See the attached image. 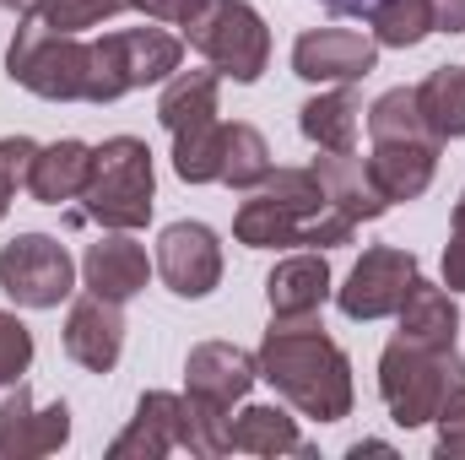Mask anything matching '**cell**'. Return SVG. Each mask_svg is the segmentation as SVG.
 I'll use <instances>...</instances> for the list:
<instances>
[{
  "label": "cell",
  "instance_id": "cell-2",
  "mask_svg": "<svg viewBox=\"0 0 465 460\" xmlns=\"http://www.w3.org/2000/svg\"><path fill=\"white\" fill-rule=\"evenodd\" d=\"M351 233L357 223L331 206L314 168H271L265 185H254V195L232 217V238L243 249H287V244L336 249L351 244Z\"/></svg>",
  "mask_w": 465,
  "mask_h": 460
},
{
  "label": "cell",
  "instance_id": "cell-36",
  "mask_svg": "<svg viewBox=\"0 0 465 460\" xmlns=\"http://www.w3.org/2000/svg\"><path fill=\"white\" fill-rule=\"evenodd\" d=\"M347 455H351V460H362V455H390V445H379V439H362V445H351Z\"/></svg>",
  "mask_w": 465,
  "mask_h": 460
},
{
  "label": "cell",
  "instance_id": "cell-25",
  "mask_svg": "<svg viewBox=\"0 0 465 460\" xmlns=\"http://www.w3.org/2000/svg\"><path fill=\"white\" fill-rule=\"evenodd\" d=\"M417 109L439 141L465 135V65H439L417 82Z\"/></svg>",
  "mask_w": 465,
  "mask_h": 460
},
{
  "label": "cell",
  "instance_id": "cell-29",
  "mask_svg": "<svg viewBox=\"0 0 465 460\" xmlns=\"http://www.w3.org/2000/svg\"><path fill=\"white\" fill-rule=\"evenodd\" d=\"M27 363H33V331L0 309V385H16L27 374Z\"/></svg>",
  "mask_w": 465,
  "mask_h": 460
},
{
  "label": "cell",
  "instance_id": "cell-11",
  "mask_svg": "<svg viewBox=\"0 0 465 460\" xmlns=\"http://www.w3.org/2000/svg\"><path fill=\"white\" fill-rule=\"evenodd\" d=\"M254 379H260V357H249L232 342H201L184 357V395L223 417H232V406L249 395Z\"/></svg>",
  "mask_w": 465,
  "mask_h": 460
},
{
  "label": "cell",
  "instance_id": "cell-13",
  "mask_svg": "<svg viewBox=\"0 0 465 460\" xmlns=\"http://www.w3.org/2000/svg\"><path fill=\"white\" fill-rule=\"evenodd\" d=\"M157 276L173 298H206L223 282V244L206 223H173L157 238Z\"/></svg>",
  "mask_w": 465,
  "mask_h": 460
},
{
  "label": "cell",
  "instance_id": "cell-18",
  "mask_svg": "<svg viewBox=\"0 0 465 460\" xmlns=\"http://www.w3.org/2000/svg\"><path fill=\"white\" fill-rule=\"evenodd\" d=\"M314 174H320L331 206H336L341 217H351L357 228H362V223H379V217L390 212V201H384V190L373 185L362 152H320V157H314Z\"/></svg>",
  "mask_w": 465,
  "mask_h": 460
},
{
  "label": "cell",
  "instance_id": "cell-28",
  "mask_svg": "<svg viewBox=\"0 0 465 460\" xmlns=\"http://www.w3.org/2000/svg\"><path fill=\"white\" fill-rule=\"evenodd\" d=\"M135 0H44L33 16L49 27V33H87L98 22H109L119 11H130Z\"/></svg>",
  "mask_w": 465,
  "mask_h": 460
},
{
  "label": "cell",
  "instance_id": "cell-31",
  "mask_svg": "<svg viewBox=\"0 0 465 460\" xmlns=\"http://www.w3.org/2000/svg\"><path fill=\"white\" fill-rule=\"evenodd\" d=\"M439 455L444 460H465V379L444 395V406H439Z\"/></svg>",
  "mask_w": 465,
  "mask_h": 460
},
{
  "label": "cell",
  "instance_id": "cell-21",
  "mask_svg": "<svg viewBox=\"0 0 465 460\" xmlns=\"http://www.w3.org/2000/svg\"><path fill=\"white\" fill-rule=\"evenodd\" d=\"M331 293H336V276H331L325 255H292L265 276L271 315H320Z\"/></svg>",
  "mask_w": 465,
  "mask_h": 460
},
{
  "label": "cell",
  "instance_id": "cell-5",
  "mask_svg": "<svg viewBox=\"0 0 465 460\" xmlns=\"http://www.w3.org/2000/svg\"><path fill=\"white\" fill-rule=\"evenodd\" d=\"M465 379L460 346H422V342H395L379 352V395L401 428H422L439 417L444 395Z\"/></svg>",
  "mask_w": 465,
  "mask_h": 460
},
{
  "label": "cell",
  "instance_id": "cell-10",
  "mask_svg": "<svg viewBox=\"0 0 465 460\" xmlns=\"http://www.w3.org/2000/svg\"><path fill=\"white\" fill-rule=\"evenodd\" d=\"M411 282H417V255L395 249V244H373V249H362L351 276L336 287V304L347 320H384L406 304Z\"/></svg>",
  "mask_w": 465,
  "mask_h": 460
},
{
  "label": "cell",
  "instance_id": "cell-35",
  "mask_svg": "<svg viewBox=\"0 0 465 460\" xmlns=\"http://www.w3.org/2000/svg\"><path fill=\"white\" fill-rule=\"evenodd\" d=\"M320 5H325L331 16H368L379 0H320Z\"/></svg>",
  "mask_w": 465,
  "mask_h": 460
},
{
  "label": "cell",
  "instance_id": "cell-26",
  "mask_svg": "<svg viewBox=\"0 0 465 460\" xmlns=\"http://www.w3.org/2000/svg\"><path fill=\"white\" fill-rule=\"evenodd\" d=\"M368 27H373V44L384 49H417L433 33V0H379L368 11Z\"/></svg>",
  "mask_w": 465,
  "mask_h": 460
},
{
  "label": "cell",
  "instance_id": "cell-8",
  "mask_svg": "<svg viewBox=\"0 0 465 460\" xmlns=\"http://www.w3.org/2000/svg\"><path fill=\"white\" fill-rule=\"evenodd\" d=\"M184 38L195 55L212 60V71L232 82H260L271 65V27L249 0H206L201 16L184 27Z\"/></svg>",
  "mask_w": 465,
  "mask_h": 460
},
{
  "label": "cell",
  "instance_id": "cell-12",
  "mask_svg": "<svg viewBox=\"0 0 465 460\" xmlns=\"http://www.w3.org/2000/svg\"><path fill=\"white\" fill-rule=\"evenodd\" d=\"M379 65V44L351 27H309L292 44V71L320 87H357Z\"/></svg>",
  "mask_w": 465,
  "mask_h": 460
},
{
  "label": "cell",
  "instance_id": "cell-6",
  "mask_svg": "<svg viewBox=\"0 0 465 460\" xmlns=\"http://www.w3.org/2000/svg\"><path fill=\"white\" fill-rule=\"evenodd\" d=\"M184 65V38L163 27H119L87 44V93L82 104H114L135 87L168 82Z\"/></svg>",
  "mask_w": 465,
  "mask_h": 460
},
{
  "label": "cell",
  "instance_id": "cell-1",
  "mask_svg": "<svg viewBox=\"0 0 465 460\" xmlns=\"http://www.w3.org/2000/svg\"><path fill=\"white\" fill-rule=\"evenodd\" d=\"M260 379L314 423L351 417V357L320 325V315H271L260 342Z\"/></svg>",
  "mask_w": 465,
  "mask_h": 460
},
{
  "label": "cell",
  "instance_id": "cell-9",
  "mask_svg": "<svg viewBox=\"0 0 465 460\" xmlns=\"http://www.w3.org/2000/svg\"><path fill=\"white\" fill-rule=\"evenodd\" d=\"M76 287V260L49 233H16L0 249V293L22 309H60Z\"/></svg>",
  "mask_w": 465,
  "mask_h": 460
},
{
  "label": "cell",
  "instance_id": "cell-20",
  "mask_svg": "<svg viewBox=\"0 0 465 460\" xmlns=\"http://www.w3.org/2000/svg\"><path fill=\"white\" fill-rule=\"evenodd\" d=\"M217 93H223V71H173L163 82V98H157L163 130L179 141V135L217 125Z\"/></svg>",
  "mask_w": 465,
  "mask_h": 460
},
{
  "label": "cell",
  "instance_id": "cell-34",
  "mask_svg": "<svg viewBox=\"0 0 465 460\" xmlns=\"http://www.w3.org/2000/svg\"><path fill=\"white\" fill-rule=\"evenodd\" d=\"M433 33H465V0H433Z\"/></svg>",
  "mask_w": 465,
  "mask_h": 460
},
{
  "label": "cell",
  "instance_id": "cell-33",
  "mask_svg": "<svg viewBox=\"0 0 465 460\" xmlns=\"http://www.w3.org/2000/svg\"><path fill=\"white\" fill-rule=\"evenodd\" d=\"M444 287L465 293V233L455 228H450V244H444Z\"/></svg>",
  "mask_w": 465,
  "mask_h": 460
},
{
  "label": "cell",
  "instance_id": "cell-24",
  "mask_svg": "<svg viewBox=\"0 0 465 460\" xmlns=\"http://www.w3.org/2000/svg\"><path fill=\"white\" fill-rule=\"evenodd\" d=\"M228 450L243 455H298V423L282 406H243L238 417H228Z\"/></svg>",
  "mask_w": 465,
  "mask_h": 460
},
{
  "label": "cell",
  "instance_id": "cell-17",
  "mask_svg": "<svg viewBox=\"0 0 465 460\" xmlns=\"http://www.w3.org/2000/svg\"><path fill=\"white\" fill-rule=\"evenodd\" d=\"M179 428H184V395H168V390H146L135 401V417L130 428L109 445L114 460H157L179 450Z\"/></svg>",
  "mask_w": 465,
  "mask_h": 460
},
{
  "label": "cell",
  "instance_id": "cell-23",
  "mask_svg": "<svg viewBox=\"0 0 465 460\" xmlns=\"http://www.w3.org/2000/svg\"><path fill=\"white\" fill-rule=\"evenodd\" d=\"M298 130L309 146L320 152H357V130H362V98L351 87H331L320 98H309L298 109Z\"/></svg>",
  "mask_w": 465,
  "mask_h": 460
},
{
  "label": "cell",
  "instance_id": "cell-3",
  "mask_svg": "<svg viewBox=\"0 0 465 460\" xmlns=\"http://www.w3.org/2000/svg\"><path fill=\"white\" fill-rule=\"evenodd\" d=\"M362 115H368V141H373V152H368L373 185L384 190L390 206L395 201H417L433 185L439 152H444V141L428 130V119L417 109V87H390Z\"/></svg>",
  "mask_w": 465,
  "mask_h": 460
},
{
  "label": "cell",
  "instance_id": "cell-38",
  "mask_svg": "<svg viewBox=\"0 0 465 460\" xmlns=\"http://www.w3.org/2000/svg\"><path fill=\"white\" fill-rule=\"evenodd\" d=\"M455 233H465V190H460V201H455V223H450Z\"/></svg>",
  "mask_w": 465,
  "mask_h": 460
},
{
  "label": "cell",
  "instance_id": "cell-16",
  "mask_svg": "<svg viewBox=\"0 0 465 460\" xmlns=\"http://www.w3.org/2000/svg\"><path fill=\"white\" fill-rule=\"evenodd\" d=\"M82 276H87V293L114 298V304H130V298L152 282V260H146V249H141L130 233L109 228L98 244H87V255H82Z\"/></svg>",
  "mask_w": 465,
  "mask_h": 460
},
{
  "label": "cell",
  "instance_id": "cell-22",
  "mask_svg": "<svg viewBox=\"0 0 465 460\" xmlns=\"http://www.w3.org/2000/svg\"><path fill=\"white\" fill-rule=\"evenodd\" d=\"M395 320H401V331L395 336H406V342H422V346H460V304H455V293L450 287H433V282H411V293H406V304L395 309Z\"/></svg>",
  "mask_w": 465,
  "mask_h": 460
},
{
  "label": "cell",
  "instance_id": "cell-14",
  "mask_svg": "<svg viewBox=\"0 0 465 460\" xmlns=\"http://www.w3.org/2000/svg\"><path fill=\"white\" fill-rule=\"evenodd\" d=\"M71 439V406H33L27 385L16 379V390L0 401V460H38L54 455Z\"/></svg>",
  "mask_w": 465,
  "mask_h": 460
},
{
  "label": "cell",
  "instance_id": "cell-30",
  "mask_svg": "<svg viewBox=\"0 0 465 460\" xmlns=\"http://www.w3.org/2000/svg\"><path fill=\"white\" fill-rule=\"evenodd\" d=\"M33 141L27 135H0V217L16 201V185H27V163H33Z\"/></svg>",
  "mask_w": 465,
  "mask_h": 460
},
{
  "label": "cell",
  "instance_id": "cell-27",
  "mask_svg": "<svg viewBox=\"0 0 465 460\" xmlns=\"http://www.w3.org/2000/svg\"><path fill=\"white\" fill-rule=\"evenodd\" d=\"M265 174H271V146H265V135L254 130V125H228V146H223V185L232 190H254V185H265Z\"/></svg>",
  "mask_w": 465,
  "mask_h": 460
},
{
  "label": "cell",
  "instance_id": "cell-19",
  "mask_svg": "<svg viewBox=\"0 0 465 460\" xmlns=\"http://www.w3.org/2000/svg\"><path fill=\"white\" fill-rule=\"evenodd\" d=\"M87 174H93V146L87 141H49L33 152L27 163V195L38 206H65V201H82L87 190Z\"/></svg>",
  "mask_w": 465,
  "mask_h": 460
},
{
  "label": "cell",
  "instance_id": "cell-32",
  "mask_svg": "<svg viewBox=\"0 0 465 460\" xmlns=\"http://www.w3.org/2000/svg\"><path fill=\"white\" fill-rule=\"evenodd\" d=\"M206 0H135V11H146V22H168V27H190L201 16Z\"/></svg>",
  "mask_w": 465,
  "mask_h": 460
},
{
  "label": "cell",
  "instance_id": "cell-4",
  "mask_svg": "<svg viewBox=\"0 0 465 460\" xmlns=\"http://www.w3.org/2000/svg\"><path fill=\"white\" fill-rule=\"evenodd\" d=\"M152 195H157V174H152L146 141L109 135L104 146H93V174H87V190H82V206L71 212V223L135 233L152 217Z\"/></svg>",
  "mask_w": 465,
  "mask_h": 460
},
{
  "label": "cell",
  "instance_id": "cell-15",
  "mask_svg": "<svg viewBox=\"0 0 465 460\" xmlns=\"http://www.w3.org/2000/svg\"><path fill=\"white\" fill-rule=\"evenodd\" d=\"M65 352L71 363H82L87 374H109L124 352V315H119L114 298H98V293H82L65 315Z\"/></svg>",
  "mask_w": 465,
  "mask_h": 460
},
{
  "label": "cell",
  "instance_id": "cell-7",
  "mask_svg": "<svg viewBox=\"0 0 465 460\" xmlns=\"http://www.w3.org/2000/svg\"><path fill=\"white\" fill-rule=\"evenodd\" d=\"M5 76L27 87L33 98L49 104H82L87 93V38L82 33H49L38 16H22L11 49H5Z\"/></svg>",
  "mask_w": 465,
  "mask_h": 460
},
{
  "label": "cell",
  "instance_id": "cell-37",
  "mask_svg": "<svg viewBox=\"0 0 465 460\" xmlns=\"http://www.w3.org/2000/svg\"><path fill=\"white\" fill-rule=\"evenodd\" d=\"M0 5H5V11H11V16H33V11H38V5H44V0H0Z\"/></svg>",
  "mask_w": 465,
  "mask_h": 460
}]
</instances>
